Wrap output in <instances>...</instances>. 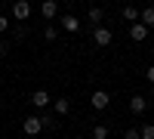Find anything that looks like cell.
I'll use <instances>...</instances> for the list:
<instances>
[{"label": "cell", "mask_w": 154, "mask_h": 139, "mask_svg": "<svg viewBox=\"0 0 154 139\" xmlns=\"http://www.w3.org/2000/svg\"><path fill=\"white\" fill-rule=\"evenodd\" d=\"M102 19H105V9H102V6H93V9H89V22H102Z\"/></svg>", "instance_id": "cell-13"}, {"label": "cell", "mask_w": 154, "mask_h": 139, "mask_svg": "<svg viewBox=\"0 0 154 139\" xmlns=\"http://www.w3.org/2000/svg\"><path fill=\"white\" fill-rule=\"evenodd\" d=\"M93 139H108V127L105 124H96L93 127Z\"/></svg>", "instance_id": "cell-12"}, {"label": "cell", "mask_w": 154, "mask_h": 139, "mask_svg": "<svg viewBox=\"0 0 154 139\" xmlns=\"http://www.w3.org/2000/svg\"><path fill=\"white\" fill-rule=\"evenodd\" d=\"M139 19H142L145 28H154V6H145L142 12H139Z\"/></svg>", "instance_id": "cell-9"}, {"label": "cell", "mask_w": 154, "mask_h": 139, "mask_svg": "<svg viewBox=\"0 0 154 139\" xmlns=\"http://www.w3.org/2000/svg\"><path fill=\"white\" fill-rule=\"evenodd\" d=\"M93 40H96V46H108V43L114 40V34H111L108 28H96V31H93Z\"/></svg>", "instance_id": "cell-3"}, {"label": "cell", "mask_w": 154, "mask_h": 139, "mask_svg": "<svg viewBox=\"0 0 154 139\" xmlns=\"http://www.w3.org/2000/svg\"><path fill=\"white\" fill-rule=\"evenodd\" d=\"M22 130L28 133V136H37L43 130V118H37V115H31V118H25V124H22Z\"/></svg>", "instance_id": "cell-1"}, {"label": "cell", "mask_w": 154, "mask_h": 139, "mask_svg": "<svg viewBox=\"0 0 154 139\" xmlns=\"http://www.w3.org/2000/svg\"><path fill=\"white\" fill-rule=\"evenodd\" d=\"M151 102H154V93H151Z\"/></svg>", "instance_id": "cell-21"}, {"label": "cell", "mask_w": 154, "mask_h": 139, "mask_svg": "<svg viewBox=\"0 0 154 139\" xmlns=\"http://www.w3.org/2000/svg\"><path fill=\"white\" fill-rule=\"evenodd\" d=\"M108 102H111V96H108L105 90H96V93H93V108H96V111L108 108Z\"/></svg>", "instance_id": "cell-4"}, {"label": "cell", "mask_w": 154, "mask_h": 139, "mask_svg": "<svg viewBox=\"0 0 154 139\" xmlns=\"http://www.w3.org/2000/svg\"><path fill=\"white\" fill-rule=\"evenodd\" d=\"M148 81H151V84H154V65H151V68H148Z\"/></svg>", "instance_id": "cell-20"}, {"label": "cell", "mask_w": 154, "mask_h": 139, "mask_svg": "<svg viewBox=\"0 0 154 139\" xmlns=\"http://www.w3.org/2000/svg\"><path fill=\"white\" fill-rule=\"evenodd\" d=\"M31 102H34L37 108H46V105H49V93H46V90H37V93H31Z\"/></svg>", "instance_id": "cell-7"}, {"label": "cell", "mask_w": 154, "mask_h": 139, "mask_svg": "<svg viewBox=\"0 0 154 139\" xmlns=\"http://www.w3.org/2000/svg\"><path fill=\"white\" fill-rule=\"evenodd\" d=\"M139 136L142 139H154V124H145V127L139 130Z\"/></svg>", "instance_id": "cell-15"}, {"label": "cell", "mask_w": 154, "mask_h": 139, "mask_svg": "<svg viewBox=\"0 0 154 139\" xmlns=\"http://www.w3.org/2000/svg\"><path fill=\"white\" fill-rule=\"evenodd\" d=\"M145 108H148V99L145 96H133L130 99V111H133V115H145Z\"/></svg>", "instance_id": "cell-5"}, {"label": "cell", "mask_w": 154, "mask_h": 139, "mask_svg": "<svg viewBox=\"0 0 154 139\" xmlns=\"http://www.w3.org/2000/svg\"><path fill=\"white\" fill-rule=\"evenodd\" d=\"M123 19H126V22H136V19H139V9H136V6H123Z\"/></svg>", "instance_id": "cell-14"}, {"label": "cell", "mask_w": 154, "mask_h": 139, "mask_svg": "<svg viewBox=\"0 0 154 139\" xmlns=\"http://www.w3.org/2000/svg\"><path fill=\"white\" fill-rule=\"evenodd\" d=\"M43 34H46V40H56V34H59V31H56V28H53V25H49V28H46V31H43Z\"/></svg>", "instance_id": "cell-17"}, {"label": "cell", "mask_w": 154, "mask_h": 139, "mask_svg": "<svg viewBox=\"0 0 154 139\" xmlns=\"http://www.w3.org/2000/svg\"><path fill=\"white\" fill-rule=\"evenodd\" d=\"M123 139H142V136H139V130H136V127H130V130L123 133Z\"/></svg>", "instance_id": "cell-16"}, {"label": "cell", "mask_w": 154, "mask_h": 139, "mask_svg": "<svg viewBox=\"0 0 154 139\" xmlns=\"http://www.w3.org/2000/svg\"><path fill=\"white\" fill-rule=\"evenodd\" d=\"M40 12H43V19H56V12H59V6H56V0H43V6H40Z\"/></svg>", "instance_id": "cell-8"}, {"label": "cell", "mask_w": 154, "mask_h": 139, "mask_svg": "<svg viewBox=\"0 0 154 139\" xmlns=\"http://www.w3.org/2000/svg\"><path fill=\"white\" fill-rule=\"evenodd\" d=\"M68 108H71V102H68L65 96H62V99H56V115H68Z\"/></svg>", "instance_id": "cell-11"}, {"label": "cell", "mask_w": 154, "mask_h": 139, "mask_svg": "<svg viewBox=\"0 0 154 139\" xmlns=\"http://www.w3.org/2000/svg\"><path fill=\"white\" fill-rule=\"evenodd\" d=\"M130 37H133L136 43H142L145 37H148V28H145L142 22H133V28H130Z\"/></svg>", "instance_id": "cell-6"}, {"label": "cell", "mask_w": 154, "mask_h": 139, "mask_svg": "<svg viewBox=\"0 0 154 139\" xmlns=\"http://www.w3.org/2000/svg\"><path fill=\"white\" fill-rule=\"evenodd\" d=\"M28 16H31V6H28V0H16V3H12V19L25 22Z\"/></svg>", "instance_id": "cell-2"}, {"label": "cell", "mask_w": 154, "mask_h": 139, "mask_svg": "<svg viewBox=\"0 0 154 139\" xmlns=\"http://www.w3.org/2000/svg\"><path fill=\"white\" fill-rule=\"evenodd\" d=\"M6 28H9V19H6V16H0V34H3Z\"/></svg>", "instance_id": "cell-18"}, {"label": "cell", "mask_w": 154, "mask_h": 139, "mask_svg": "<svg viewBox=\"0 0 154 139\" xmlns=\"http://www.w3.org/2000/svg\"><path fill=\"white\" fill-rule=\"evenodd\" d=\"M6 53H9V43H6V40H0V56H6Z\"/></svg>", "instance_id": "cell-19"}, {"label": "cell", "mask_w": 154, "mask_h": 139, "mask_svg": "<svg viewBox=\"0 0 154 139\" xmlns=\"http://www.w3.org/2000/svg\"><path fill=\"white\" fill-rule=\"evenodd\" d=\"M62 28H65V31H71V34H74V31H80V22H77L74 16H62Z\"/></svg>", "instance_id": "cell-10"}]
</instances>
